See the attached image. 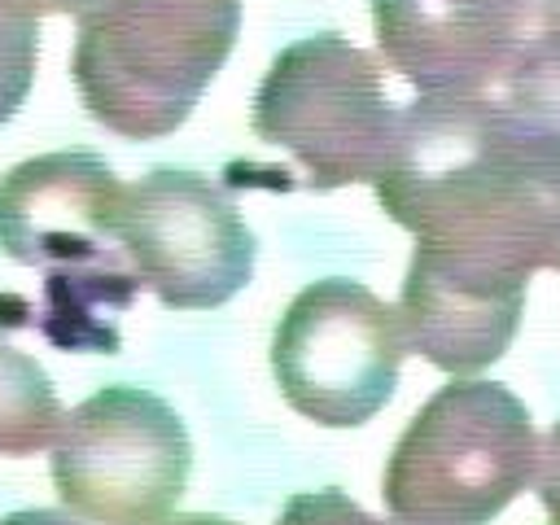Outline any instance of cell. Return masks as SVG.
Segmentation results:
<instances>
[{"mask_svg": "<svg viewBox=\"0 0 560 525\" xmlns=\"http://www.w3.org/2000/svg\"><path fill=\"white\" fill-rule=\"evenodd\" d=\"M376 201L420 245L560 271V140L490 92L416 96Z\"/></svg>", "mask_w": 560, "mask_h": 525, "instance_id": "1", "label": "cell"}, {"mask_svg": "<svg viewBox=\"0 0 560 525\" xmlns=\"http://www.w3.org/2000/svg\"><path fill=\"white\" fill-rule=\"evenodd\" d=\"M122 184L83 149L18 162L0 179V249L44 271L39 306L26 328H39L61 350H118V319L140 293L114 214Z\"/></svg>", "mask_w": 560, "mask_h": 525, "instance_id": "2", "label": "cell"}, {"mask_svg": "<svg viewBox=\"0 0 560 525\" xmlns=\"http://www.w3.org/2000/svg\"><path fill=\"white\" fill-rule=\"evenodd\" d=\"M241 31V0H96L79 13L70 74L88 114L122 140L171 136Z\"/></svg>", "mask_w": 560, "mask_h": 525, "instance_id": "3", "label": "cell"}, {"mask_svg": "<svg viewBox=\"0 0 560 525\" xmlns=\"http://www.w3.org/2000/svg\"><path fill=\"white\" fill-rule=\"evenodd\" d=\"M538 438L525 402L499 381L442 385L385 464V508L402 525H490L534 477Z\"/></svg>", "mask_w": 560, "mask_h": 525, "instance_id": "4", "label": "cell"}, {"mask_svg": "<svg viewBox=\"0 0 560 525\" xmlns=\"http://www.w3.org/2000/svg\"><path fill=\"white\" fill-rule=\"evenodd\" d=\"M249 122L262 144L298 158L306 188L332 192L385 175L402 109L389 105L372 52L319 31L280 48L254 92Z\"/></svg>", "mask_w": 560, "mask_h": 525, "instance_id": "5", "label": "cell"}, {"mask_svg": "<svg viewBox=\"0 0 560 525\" xmlns=\"http://www.w3.org/2000/svg\"><path fill=\"white\" fill-rule=\"evenodd\" d=\"M192 472V442L171 402L140 385L83 398L52 442V486L92 525H158Z\"/></svg>", "mask_w": 560, "mask_h": 525, "instance_id": "6", "label": "cell"}, {"mask_svg": "<svg viewBox=\"0 0 560 525\" xmlns=\"http://www.w3.org/2000/svg\"><path fill=\"white\" fill-rule=\"evenodd\" d=\"M407 350L394 306L359 280L328 276L284 306L271 337V376L298 416L354 429L394 398Z\"/></svg>", "mask_w": 560, "mask_h": 525, "instance_id": "7", "label": "cell"}, {"mask_svg": "<svg viewBox=\"0 0 560 525\" xmlns=\"http://www.w3.org/2000/svg\"><path fill=\"white\" fill-rule=\"evenodd\" d=\"M114 228L140 280L171 311H214L254 276V232L197 171L158 166L122 188Z\"/></svg>", "mask_w": 560, "mask_h": 525, "instance_id": "8", "label": "cell"}, {"mask_svg": "<svg viewBox=\"0 0 560 525\" xmlns=\"http://www.w3.org/2000/svg\"><path fill=\"white\" fill-rule=\"evenodd\" d=\"M525 280L529 271L416 241L398 298L407 346L451 376L490 368L521 328Z\"/></svg>", "mask_w": 560, "mask_h": 525, "instance_id": "9", "label": "cell"}, {"mask_svg": "<svg viewBox=\"0 0 560 525\" xmlns=\"http://www.w3.org/2000/svg\"><path fill=\"white\" fill-rule=\"evenodd\" d=\"M385 61L420 96L490 92L534 35V0H372Z\"/></svg>", "mask_w": 560, "mask_h": 525, "instance_id": "10", "label": "cell"}, {"mask_svg": "<svg viewBox=\"0 0 560 525\" xmlns=\"http://www.w3.org/2000/svg\"><path fill=\"white\" fill-rule=\"evenodd\" d=\"M61 402L48 372L0 341V455H35L61 433Z\"/></svg>", "mask_w": 560, "mask_h": 525, "instance_id": "11", "label": "cell"}, {"mask_svg": "<svg viewBox=\"0 0 560 525\" xmlns=\"http://www.w3.org/2000/svg\"><path fill=\"white\" fill-rule=\"evenodd\" d=\"M490 96L512 118L560 140V35L538 26L508 66V74L490 88Z\"/></svg>", "mask_w": 560, "mask_h": 525, "instance_id": "12", "label": "cell"}, {"mask_svg": "<svg viewBox=\"0 0 560 525\" xmlns=\"http://www.w3.org/2000/svg\"><path fill=\"white\" fill-rule=\"evenodd\" d=\"M39 57V9L31 0H0V127L22 109Z\"/></svg>", "mask_w": 560, "mask_h": 525, "instance_id": "13", "label": "cell"}, {"mask_svg": "<svg viewBox=\"0 0 560 525\" xmlns=\"http://www.w3.org/2000/svg\"><path fill=\"white\" fill-rule=\"evenodd\" d=\"M276 525H402V521H376L368 516L346 490H306L293 494Z\"/></svg>", "mask_w": 560, "mask_h": 525, "instance_id": "14", "label": "cell"}, {"mask_svg": "<svg viewBox=\"0 0 560 525\" xmlns=\"http://www.w3.org/2000/svg\"><path fill=\"white\" fill-rule=\"evenodd\" d=\"M534 486H538V503L547 508L551 525H560V420L538 442V477H534Z\"/></svg>", "mask_w": 560, "mask_h": 525, "instance_id": "15", "label": "cell"}, {"mask_svg": "<svg viewBox=\"0 0 560 525\" xmlns=\"http://www.w3.org/2000/svg\"><path fill=\"white\" fill-rule=\"evenodd\" d=\"M0 525H79V521L66 512H52V508H26V512H9Z\"/></svg>", "mask_w": 560, "mask_h": 525, "instance_id": "16", "label": "cell"}, {"mask_svg": "<svg viewBox=\"0 0 560 525\" xmlns=\"http://www.w3.org/2000/svg\"><path fill=\"white\" fill-rule=\"evenodd\" d=\"M39 13H88L96 0H31Z\"/></svg>", "mask_w": 560, "mask_h": 525, "instance_id": "17", "label": "cell"}, {"mask_svg": "<svg viewBox=\"0 0 560 525\" xmlns=\"http://www.w3.org/2000/svg\"><path fill=\"white\" fill-rule=\"evenodd\" d=\"M534 18H538L542 31L560 35V0H534Z\"/></svg>", "mask_w": 560, "mask_h": 525, "instance_id": "18", "label": "cell"}, {"mask_svg": "<svg viewBox=\"0 0 560 525\" xmlns=\"http://www.w3.org/2000/svg\"><path fill=\"white\" fill-rule=\"evenodd\" d=\"M158 525H232V521L206 516V512H188V516H166V521H158Z\"/></svg>", "mask_w": 560, "mask_h": 525, "instance_id": "19", "label": "cell"}]
</instances>
